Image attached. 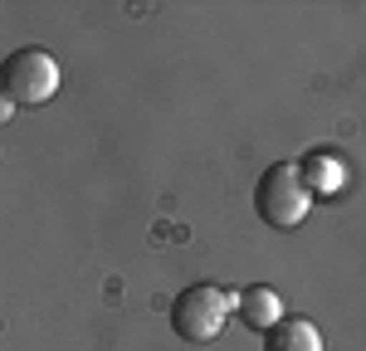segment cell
<instances>
[{
    "mask_svg": "<svg viewBox=\"0 0 366 351\" xmlns=\"http://www.w3.org/2000/svg\"><path fill=\"white\" fill-rule=\"evenodd\" d=\"M264 351H322V332L308 317H283L274 332H264Z\"/></svg>",
    "mask_w": 366,
    "mask_h": 351,
    "instance_id": "5b68a950",
    "label": "cell"
},
{
    "mask_svg": "<svg viewBox=\"0 0 366 351\" xmlns=\"http://www.w3.org/2000/svg\"><path fill=\"white\" fill-rule=\"evenodd\" d=\"M312 210V190L303 171L293 166V161H274L269 171L254 180V215L269 225V230H293V225H303Z\"/></svg>",
    "mask_w": 366,
    "mask_h": 351,
    "instance_id": "6da1fadb",
    "label": "cell"
},
{
    "mask_svg": "<svg viewBox=\"0 0 366 351\" xmlns=\"http://www.w3.org/2000/svg\"><path fill=\"white\" fill-rule=\"evenodd\" d=\"M234 307H239V322L249 327V332H274L283 322V302L274 288H264V283H254L234 297Z\"/></svg>",
    "mask_w": 366,
    "mask_h": 351,
    "instance_id": "277c9868",
    "label": "cell"
},
{
    "mask_svg": "<svg viewBox=\"0 0 366 351\" xmlns=\"http://www.w3.org/2000/svg\"><path fill=\"white\" fill-rule=\"evenodd\" d=\"M59 93V63L49 49H15V54H5V98L10 103H49Z\"/></svg>",
    "mask_w": 366,
    "mask_h": 351,
    "instance_id": "3957f363",
    "label": "cell"
},
{
    "mask_svg": "<svg viewBox=\"0 0 366 351\" xmlns=\"http://www.w3.org/2000/svg\"><path fill=\"white\" fill-rule=\"evenodd\" d=\"M234 307V297L215 283H191V288L176 292L171 302V332L181 342H215L225 332V317Z\"/></svg>",
    "mask_w": 366,
    "mask_h": 351,
    "instance_id": "7a4b0ae2",
    "label": "cell"
},
{
    "mask_svg": "<svg viewBox=\"0 0 366 351\" xmlns=\"http://www.w3.org/2000/svg\"><path fill=\"white\" fill-rule=\"evenodd\" d=\"M298 171H303V180H308V190H317V195L342 190V176H347L332 156H317V151H308V156H303V166H298Z\"/></svg>",
    "mask_w": 366,
    "mask_h": 351,
    "instance_id": "8992f818",
    "label": "cell"
}]
</instances>
